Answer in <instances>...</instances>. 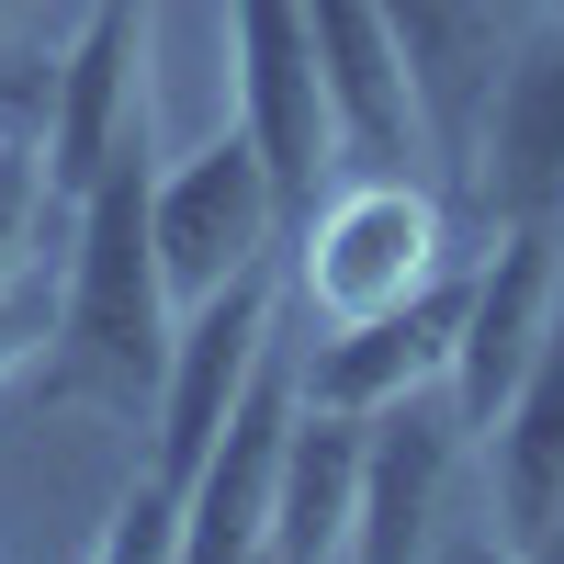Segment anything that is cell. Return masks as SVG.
Masks as SVG:
<instances>
[{
	"label": "cell",
	"mask_w": 564,
	"mask_h": 564,
	"mask_svg": "<svg viewBox=\"0 0 564 564\" xmlns=\"http://www.w3.org/2000/svg\"><path fill=\"white\" fill-rule=\"evenodd\" d=\"M170 260H159V159L90 181L68 204V271H57V395L135 417L170 384Z\"/></svg>",
	"instance_id": "6da1fadb"
},
{
	"label": "cell",
	"mask_w": 564,
	"mask_h": 564,
	"mask_svg": "<svg viewBox=\"0 0 564 564\" xmlns=\"http://www.w3.org/2000/svg\"><path fill=\"white\" fill-rule=\"evenodd\" d=\"M294 271H305V305L327 327H361V316H395L430 282H452V226L406 170H361L350 193H316Z\"/></svg>",
	"instance_id": "7a4b0ae2"
},
{
	"label": "cell",
	"mask_w": 564,
	"mask_h": 564,
	"mask_svg": "<svg viewBox=\"0 0 564 564\" xmlns=\"http://www.w3.org/2000/svg\"><path fill=\"white\" fill-rule=\"evenodd\" d=\"M148 34H159V0H90V23L68 34L57 79H45V181H57V204H79L90 181L148 159V124H159Z\"/></svg>",
	"instance_id": "3957f363"
},
{
	"label": "cell",
	"mask_w": 564,
	"mask_h": 564,
	"mask_svg": "<svg viewBox=\"0 0 564 564\" xmlns=\"http://www.w3.org/2000/svg\"><path fill=\"white\" fill-rule=\"evenodd\" d=\"M282 238H294V204H282V181H271V159L249 135H215L181 170H159V260H170V305L181 316L215 305L226 282L271 271Z\"/></svg>",
	"instance_id": "277c9868"
},
{
	"label": "cell",
	"mask_w": 564,
	"mask_h": 564,
	"mask_svg": "<svg viewBox=\"0 0 564 564\" xmlns=\"http://www.w3.org/2000/svg\"><path fill=\"white\" fill-rule=\"evenodd\" d=\"M553 327H564V226H497L486 271L463 282V361H452L463 430H497L508 417V395L553 350Z\"/></svg>",
	"instance_id": "5b68a950"
},
{
	"label": "cell",
	"mask_w": 564,
	"mask_h": 564,
	"mask_svg": "<svg viewBox=\"0 0 564 564\" xmlns=\"http://www.w3.org/2000/svg\"><path fill=\"white\" fill-rule=\"evenodd\" d=\"M271 305H282V282L249 271V282H226L215 305L181 316V339H170V384H159V406H148V430H159V441H148V475H159V486H193L204 452L226 441V417L249 406L260 361H271Z\"/></svg>",
	"instance_id": "8992f818"
},
{
	"label": "cell",
	"mask_w": 564,
	"mask_h": 564,
	"mask_svg": "<svg viewBox=\"0 0 564 564\" xmlns=\"http://www.w3.org/2000/svg\"><path fill=\"white\" fill-rule=\"evenodd\" d=\"M226 23H238V135L271 159L282 204L305 226L327 159H339L327 79H316V23H305V0H226Z\"/></svg>",
	"instance_id": "52a82bcc"
},
{
	"label": "cell",
	"mask_w": 564,
	"mask_h": 564,
	"mask_svg": "<svg viewBox=\"0 0 564 564\" xmlns=\"http://www.w3.org/2000/svg\"><path fill=\"white\" fill-rule=\"evenodd\" d=\"M384 12H395V45H406L417 135H430V159H452V181L475 193V148H486L497 79H508V57H520L508 0H384Z\"/></svg>",
	"instance_id": "ba28073f"
},
{
	"label": "cell",
	"mask_w": 564,
	"mask_h": 564,
	"mask_svg": "<svg viewBox=\"0 0 564 564\" xmlns=\"http://www.w3.org/2000/svg\"><path fill=\"white\" fill-rule=\"evenodd\" d=\"M463 282H475V271L430 282V294L395 305V316L327 327V339H316V372H305V406L395 417V406H417V395H441V384H452V361H463Z\"/></svg>",
	"instance_id": "9c48e42d"
},
{
	"label": "cell",
	"mask_w": 564,
	"mask_h": 564,
	"mask_svg": "<svg viewBox=\"0 0 564 564\" xmlns=\"http://www.w3.org/2000/svg\"><path fill=\"white\" fill-rule=\"evenodd\" d=\"M475 215L497 226H564V34H531L497 79L486 148H475Z\"/></svg>",
	"instance_id": "30bf717a"
},
{
	"label": "cell",
	"mask_w": 564,
	"mask_h": 564,
	"mask_svg": "<svg viewBox=\"0 0 564 564\" xmlns=\"http://www.w3.org/2000/svg\"><path fill=\"white\" fill-rule=\"evenodd\" d=\"M316 23V79H327V124H339V159L361 170H406L430 135H417V90H406V45L384 0H305Z\"/></svg>",
	"instance_id": "8fae6325"
},
{
	"label": "cell",
	"mask_w": 564,
	"mask_h": 564,
	"mask_svg": "<svg viewBox=\"0 0 564 564\" xmlns=\"http://www.w3.org/2000/svg\"><path fill=\"white\" fill-rule=\"evenodd\" d=\"M452 463H463V406H452V384L417 395V406H395V417H372L350 564H430L441 497H452Z\"/></svg>",
	"instance_id": "7c38bea8"
},
{
	"label": "cell",
	"mask_w": 564,
	"mask_h": 564,
	"mask_svg": "<svg viewBox=\"0 0 564 564\" xmlns=\"http://www.w3.org/2000/svg\"><path fill=\"white\" fill-rule=\"evenodd\" d=\"M486 441H497L508 553H520V564H564V327H553V350L531 361V384L508 395V417Z\"/></svg>",
	"instance_id": "4fadbf2b"
},
{
	"label": "cell",
	"mask_w": 564,
	"mask_h": 564,
	"mask_svg": "<svg viewBox=\"0 0 564 564\" xmlns=\"http://www.w3.org/2000/svg\"><path fill=\"white\" fill-rule=\"evenodd\" d=\"M361 463H372V417H339V406H305V417H294L282 508H271V553H282V564H350Z\"/></svg>",
	"instance_id": "5bb4252c"
},
{
	"label": "cell",
	"mask_w": 564,
	"mask_h": 564,
	"mask_svg": "<svg viewBox=\"0 0 564 564\" xmlns=\"http://www.w3.org/2000/svg\"><path fill=\"white\" fill-rule=\"evenodd\" d=\"M57 215H68V204H57V181H45V135L0 113V294L45 271V260H34V238H45Z\"/></svg>",
	"instance_id": "9a60e30c"
},
{
	"label": "cell",
	"mask_w": 564,
	"mask_h": 564,
	"mask_svg": "<svg viewBox=\"0 0 564 564\" xmlns=\"http://www.w3.org/2000/svg\"><path fill=\"white\" fill-rule=\"evenodd\" d=\"M90 564H181V486H159V475H135V486L113 497V520H102V542H90Z\"/></svg>",
	"instance_id": "2e32d148"
},
{
	"label": "cell",
	"mask_w": 564,
	"mask_h": 564,
	"mask_svg": "<svg viewBox=\"0 0 564 564\" xmlns=\"http://www.w3.org/2000/svg\"><path fill=\"white\" fill-rule=\"evenodd\" d=\"M45 350H57V294H45V271H34V282H12V294H0V384H12V372H34Z\"/></svg>",
	"instance_id": "e0dca14e"
},
{
	"label": "cell",
	"mask_w": 564,
	"mask_h": 564,
	"mask_svg": "<svg viewBox=\"0 0 564 564\" xmlns=\"http://www.w3.org/2000/svg\"><path fill=\"white\" fill-rule=\"evenodd\" d=\"M12 12H23V0H0V23H12Z\"/></svg>",
	"instance_id": "ac0fdd59"
},
{
	"label": "cell",
	"mask_w": 564,
	"mask_h": 564,
	"mask_svg": "<svg viewBox=\"0 0 564 564\" xmlns=\"http://www.w3.org/2000/svg\"><path fill=\"white\" fill-rule=\"evenodd\" d=\"M249 564H282V553H249Z\"/></svg>",
	"instance_id": "d6986e66"
}]
</instances>
